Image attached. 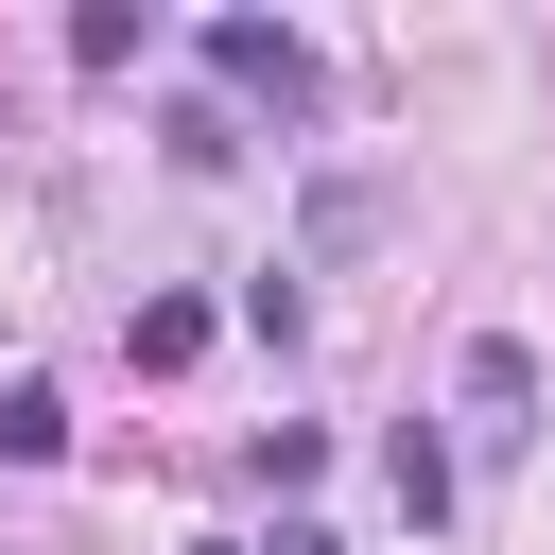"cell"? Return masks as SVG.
<instances>
[{
    "mask_svg": "<svg viewBox=\"0 0 555 555\" xmlns=\"http://www.w3.org/2000/svg\"><path fill=\"white\" fill-rule=\"evenodd\" d=\"M468 416H486V434H538V347H520V330L468 347Z\"/></svg>",
    "mask_w": 555,
    "mask_h": 555,
    "instance_id": "obj_2",
    "label": "cell"
},
{
    "mask_svg": "<svg viewBox=\"0 0 555 555\" xmlns=\"http://www.w3.org/2000/svg\"><path fill=\"white\" fill-rule=\"evenodd\" d=\"M382 468H399V503H416V520H451V451H434V434H416V416H399V434H382Z\"/></svg>",
    "mask_w": 555,
    "mask_h": 555,
    "instance_id": "obj_4",
    "label": "cell"
},
{
    "mask_svg": "<svg viewBox=\"0 0 555 555\" xmlns=\"http://www.w3.org/2000/svg\"><path fill=\"white\" fill-rule=\"evenodd\" d=\"M312 243H330V260H347V243H382V191H364V173H330V191H312Z\"/></svg>",
    "mask_w": 555,
    "mask_h": 555,
    "instance_id": "obj_5",
    "label": "cell"
},
{
    "mask_svg": "<svg viewBox=\"0 0 555 555\" xmlns=\"http://www.w3.org/2000/svg\"><path fill=\"white\" fill-rule=\"evenodd\" d=\"M0 451L52 468V451H69V399H52V382H0Z\"/></svg>",
    "mask_w": 555,
    "mask_h": 555,
    "instance_id": "obj_3",
    "label": "cell"
},
{
    "mask_svg": "<svg viewBox=\"0 0 555 555\" xmlns=\"http://www.w3.org/2000/svg\"><path fill=\"white\" fill-rule=\"evenodd\" d=\"M208 69L260 87L278 121H312V35H278V17H208Z\"/></svg>",
    "mask_w": 555,
    "mask_h": 555,
    "instance_id": "obj_1",
    "label": "cell"
}]
</instances>
